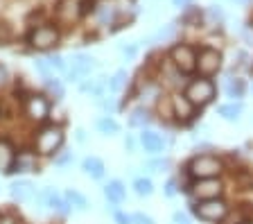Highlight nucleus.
Here are the masks:
<instances>
[{
    "label": "nucleus",
    "mask_w": 253,
    "mask_h": 224,
    "mask_svg": "<svg viewBox=\"0 0 253 224\" xmlns=\"http://www.w3.org/2000/svg\"><path fill=\"white\" fill-rule=\"evenodd\" d=\"M34 206H39V211H50V213L61 215V218H68V215L73 213V208L66 202L63 192H59L57 188H52V186H45L37 192Z\"/></svg>",
    "instance_id": "9d476101"
},
{
    "label": "nucleus",
    "mask_w": 253,
    "mask_h": 224,
    "mask_svg": "<svg viewBox=\"0 0 253 224\" xmlns=\"http://www.w3.org/2000/svg\"><path fill=\"white\" fill-rule=\"evenodd\" d=\"M97 104H100V109L104 111L102 116H116V113L122 109V104L118 102V95H106V97H102Z\"/></svg>",
    "instance_id": "f704fd0d"
},
{
    "label": "nucleus",
    "mask_w": 253,
    "mask_h": 224,
    "mask_svg": "<svg viewBox=\"0 0 253 224\" xmlns=\"http://www.w3.org/2000/svg\"><path fill=\"white\" fill-rule=\"evenodd\" d=\"M154 109L145 107V104H133L131 109H129V113H126V125L131 129H149L154 125Z\"/></svg>",
    "instance_id": "a211bd4d"
},
{
    "label": "nucleus",
    "mask_w": 253,
    "mask_h": 224,
    "mask_svg": "<svg viewBox=\"0 0 253 224\" xmlns=\"http://www.w3.org/2000/svg\"><path fill=\"white\" fill-rule=\"evenodd\" d=\"M172 5H174V7H179V9L183 11V9H188V7L192 5V0H172Z\"/></svg>",
    "instance_id": "8fccbe9b"
},
{
    "label": "nucleus",
    "mask_w": 253,
    "mask_h": 224,
    "mask_svg": "<svg viewBox=\"0 0 253 224\" xmlns=\"http://www.w3.org/2000/svg\"><path fill=\"white\" fill-rule=\"evenodd\" d=\"M174 168V161L169 156L161 154V156H147V161H142V172L147 177H156V175H169Z\"/></svg>",
    "instance_id": "4be33fe9"
},
{
    "label": "nucleus",
    "mask_w": 253,
    "mask_h": 224,
    "mask_svg": "<svg viewBox=\"0 0 253 224\" xmlns=\"http://www.w3.org/2000/svg\"><path fill=\"white\" fill-rule=\"evenodd\" d=\"M231 208L233 206L226 197H217V199H206V202H190L188 213L204 224H219L231 213Z\"/></svg>",
    "instance_id": "39448f33"
},
{
    "label": "nucleus",
    "mask_w": 253,
    "mask_h": 224,
    "mask_svg": "<svg viewBox=\"0 0 253 224\" xmlns=\"http://www.w3.org/2000/svg\"><path fill=\"white\" fill-rule=\"evenodd\" d=\"M61 41V32L54 25H34L27 32V45L34 50H52Z\"/></svg>",
    "instance_id": "ddd939ff"
},
{
    "label": "nucleus",
    "mask_w": 253,
    "mask_h": 224,
    "mask_svg": "<svg viewBox=\"0 0 253 224\" xmlns=\"http://www.w3.org/2000/svg\"><path fill=\"white\" fill-rule=\"evenodd\" d=\"M244 224H253V218H249V220H247V222H244Z\"/></svg>",
    "instance_id": "603ef678"
},
{
    "label": "nucleus",
    "mask_w": 253,
    "mask_h": 224,
    "mask_svg": "<svg viewBox=\"0 0 253 224\" xmlns=\"http://www.w3.org/2000/svg\"><path fill=\"white\" fill-rule=\"evenodd\" d=\"M39 159H41V156H37L32 149H27V152H18L14 166L9 168L7 175H27V172H39L41 170V168H39Z\"/></svg>",
    "instance_id": "412c9836"
},
{
    "label": "nucleus",
    "mask_w": 253,
    "mask_h": 224,
    "mask_svg": "<svg viewBox=\"0 0 253 224\" xmlns=\"http://www.w3.org/2000/svg\"><path fill=\"white\" fill-rule=\"evenodd\" d=\"M120 52H122V57H125L126 61H131V59H136V54H138V45H136V43H129V45H122V48H120Z\"/></svg>",
    "instance_id": "c03bdc74"
},
{
    "label": "nucleus",
    "mask_w": 253,
    "mask_h": 224,
    "mask_svg": "<svg viewBox=\"0 0 253 224\" xmlns=\"http://www.w3.org/2000/svg\"><path fill=\"white\" fill-rule=\"evenodd\" d=\"M131 190H133V195H136V197H140V199H149V197L154 195V192H156V186H154L152 177H147V175H138V177H133Z\"/></svg>",
    "instance_id": "393cba45"
},
{
    "label": "nucleus",
    "mask_w": 253,
    "mask_h": 224,
    "mask_svg": "<svg viewBox=\"0 0 253 224\" xmlns=\"http://www.w3.org/2000/svg\"><path fill=\"white\" fill-rule=\"evenodd\" d=\"M168 59L188 77L197 75V45H192V43H185V41L172 43L168 50Z\"/></svg>",
    "instance_id": "0eeeda50"
},
{
    "label": "nucleus",
    "mask_w": 253,
    "mask_h": 224,
    "mask_svg": "<svg viewBox=\"0 0 253 224\" xmlns=\"http://www.w3.org/2000/svg\"><path fill=\"white\" fill-rule=\"evenodd\" d=\"M52 161H54V166L57 168H66V166H70V163L75 161V152H70V149L63 147L61 152H57V154L52 156Z\"/></svg>",
    "instance_id": "4c0bfd02"
},
{
    "label": "nucleus",
    "mask_w": 253,
    "mask_h": 224,
    "mask_svg": "<svg viewBox=\"0 0 253 224\" xmlns=\"http://www.w3.org/2000/svg\"><path fill=\"white\" fill-rule=\"evenodd\" d=\"M176 34H179V27L176 23H169V25H163L156 34H152L149 43H176Z\"/></svg>",
    "instance_id": "2f4dec72"
},
{
    "label": "nucleus",
    "mask_w": 253,
    "mask_h": 224,
    "mask_svg": "<svg viewBox=\"0 0 253 224\" xmlns=\"http://www.w3.org/2000/svg\"><path fill=\"white\" fill-rule=\"evenodd\" d=\"M181 192L188 195L190 202H206L226 195V179H183L181 177Z\"/></svg>",
    "instance_id": "7ed1b4c3"
},
{
    "label": "nucleus",
    "mask_w": 253,
    "mask_h": 224,
    "mask_svg": "<svg viewBox=\"0 0 253 224\" xmlns=\"http://www.w3.org/2000/svg\"><path fill=\"white\" fill-rule=\"evenodd\" d=\"M66 143V134L63 127L59 123H43L34 129V136H32V152L41 159H52L57 152L63 149Z\"/></svg>",
    "instance_id": "f03ea898"
},
{
    "label": "nucleus",
    "mask_w": 253,
    "mask_h": 224,
    "mask_svg": "<svg viewBox=\"0 0 253 224\" xmlns=\"http://www.w3.org/2000/svg\"><path fill=\"white\" fill-rule=\"evenodd\" d=\"M217 116H219L224 123H231V125L240 123L244 116V102H231V100L221 102L219 107H217Z\"/></svg>",
    "instance_id": "b1692460"
},
{
    "label": "nucleus",
    "mask_w": 253,
    "mask_h": 224,
    "mask_svg": "<svg viewBox=\"0 0 253 224\" xmlns=\"http://www.w3.org/2000/svg\"><path fill=\"white\" fill-rule=\"evenodd\" d=\"M221 70H224V54H221V50L212 48V45L197 48V75L199 77L215 80L217 75H221Z\"/></svg>",
    "instance_id": "9b49d317"
},
{
    "label": "nucleus",
    "mask_w": 253,
    "mask_h": 224,
    "mask_svg": "<svg viewBox=\"0 0 253 224\" xmlns=\"http://www.w3.org/2000/svg\"><path fill=\"white\" fill-rule=\"evenodd\" d=\"M133 218V224H156V220L152 218V215L142 213V211H136V213H131Z\"/></svg>",
    "instance_id": "37998d69"
},
{
    "label": "nucleus",
    "mask_w": 253,
    "mask_h": 224,
    "mask_svg": "<svg viewBox=\"0 0 253 224\" xmlns=\"http://www.w3.org/2000/svg\"><path fill=\"white\" fill-rule=\"evenodd\" d=\"M95 16H97L100 25H113L118 18V9L113 5H100L95 7Z\"/></svg>",
    "instance_id": "473e14b6"
},
{
    "label": "nucleus",
    "mask_w": 253,
    "mask_h": 224,
    "mask_svg": "<svg viewBox=\"0 0 253 224\" xmlns=\"http://www.w3.org/2000/svg\"><path fill=\"white\" fill-rule=\"evenodd\" d=\"M219 91H224V95L231 102H244V97H247V93H249V84L235 70H228L219 84Z\"/></svg>",
    "instance_id": "dca6fc26"
},
{
    "label": "nucleus",
    "mask_w": 253,
    "mask_h": 224,
    "mask_svg": "<svg viewBox=\"0 0 253 224\" xmlns=\"http://www.w3.org/2000/svg\"><path fill=\"white\" fill-rule=\"evenodd\" d=\"M165 93L168 91H165L154 77H147L142 84H138L136 89H133V97L138 100V104H145V107H149V109H156V104L165 97Z\"/></svg>",
    "instance_id": "2eb2a0df"
},
{
    "label": "nucleus",
    "mask_w": 253,
    "mask_h": 224,
    "mask_svg": "<svg viewBox=\"0 0 253 224\" xmlns=\"http://www.w3.org/2000/svg\"><path fill=\"white\" fill-rule=\"evenodd\" d=\"M47 64H50V68L54 70V73H68V61H66V59L61 57V54L59 52H52V54H47Z\"/></svg>",
    "instance_id": "e433bc0d"
},
{
    "label": "nucleus",
    "mask_w": 253,
    "mask_h": 224,
    "mask_svg": "<svg viewBox=\"0 0 253 224\" xmlns=\"http://www.w3.org/2000/svg\"><path fill=\"white\" fill-rule=\"evenodd\" d=\"M43 89H45V95L50 97V100H61L63 95H66V84H63V80H59V77H54V75H50V77H43Z\"/></svg>",
    "instance_id": "c85d7f7f"
},
{
    "label": "nucleus",
    "mask_w": 253,
    "mask_h": 224,
    "mask_svg": "<svg viewBox=\"0 0 253 224\" xmlns=\"http://www.w3.org/2000/svg\"><path fill=\"white\" fill-rule=\"evenodd\" d=\"M154 80L158 82V84L163 86L168 93H179V91H183L185 89V84H188V75H183L176 66L169 61L168 57H163L161 61L156 64V70H154V75H152Z\"/></svg>",
    "instance_id": "423d86ee"
},
{
    "label": "nucleus",
    "mask_w": 253,
    "mask_h": 224,
    "mask_svg": "<svg viewBox=\"0 0 253 224\" xmlns=\"http://www.w3.org/2000/svg\"><path fill=\"white\" fill-rule=\"evenodd\" d=\"M169 102H172V120L174 127H192L201 118V111L183 95V91L169 93Z\"/></svg>",
    "instance_id": "1a4fd4ad"
},
{
    "label": "nucleus",
    "mask_w": 253,
    "mask_h": 224,
    "mask_svg": "<svg viewBox=\"0 0 253 224\" xmlns=\"http://www.w3.org/2000/svg\"><path fill=\"white\" fill-rule=\"evenodd\" d=\"M75 140H77L79 145H84L86 140H88V136H86V132H84V129H82V127H79L77 132H75Z\"/></svg>",
    "instance_id": "09e8293b"
},
{
    "label": "nucleus",
    "mask_w": 253,
    "mask_h": 224,
    "mask_svg": "<svg viewBox=\"0 0 253 224\" xmlns=\"http://www.w3.org/2000/svg\"><path fill=\"white\" fill-rule=\"evenodd\" d=\"M249 218H253V208H249V204H240V206L231 208V213L219 224H244Z\"/></svg>",
    "instance_id": "7c9ffc66"
},
{
    "label": "nucleus",
    "mask_w": 253,
    "mask_h": 224,
    "mask_svg": "<svg viewBox=\"0 0 253 224\" xmlns=\"http://www.w3.org/2000/svg\"><path fill=\"white\" fill-rule=\"evenodd\" d=\"M228 172V159L217 152H195L183 163V179H217L226 177Z\"/></svg>",
    "instance_id": "f257e3e1"
},
{
    "label": "nucleus",
    "mask_w": 253,
    "mask_h": 224,
    "mask_svg": "<svg viewBox=\"0 0 253 224\" xmlns=\"http://www.w3.org/2000/svg\"><path fill=\"white\" fill-rule=\"evenodd\" d=\"M16 156H18V152H16L14 143H11L9 138H0V170L5 172V175L9 172V168L14 166Z\"/></svg>",
    "instance_id": "bb28decb"
},
{
    "label": "nucleus",
    "mask_w": 253,
    "mask_h": 224,
    "mask_svg": "<svg viewBox=\"0 0 253 224\" xmlns=\"http://www.w3.org/2000/svg\"><path fill=\"white\" fill-rule=\"evenodd\" d=\"M95 68H97L95 57H90L88 52H75L73 57H70V61H68V73H66V80L79 84V82H84L86 77H90V75L95 73Z\"/></svg>",
    "instance_id": "4468645a"
},
{
    "label": "nucleus",
    "mask_w": 253,
    "mask_h": 224,
    "mask_svg": "<svg viewBox=\"0 0 253 224\" xmlns=\"http://www.w3.org/2000/svg\"><path fill=\"white\" fill-rule=\"evenodd\" d=\"M102 195H104L106 204H109L111 211H113V208H120L122 204L126 202L129 190H126V183L122 181V179H109V181L104 183V188H102Z\"/></svg>",
    "instance_id": "f3484780"
},
{
    "label": "nucleus",
    "mask_w": 253,
    "mask_h": 224,
    "mask_svg": "<svg viewBox=\"0 0 253 224\" xmlns=\"http://www.w3.org/2000/svg\"><path fill=\"white\" fill-rule=\"evenodd\" d=\"M138 134H126L125 136V149H126V154H136L138 152Z\"/></svg>",
    "instance_id": "58836bf2"
},
{
    "label": "nucleus",
    "mask_w": 253,
    "mask_h": 224,
    "mask_svg": "<svg viewBox=\"0 0 253 224\" xmlns=\"http://www.w3.org/2000/svg\"><path fill=\"white\" fill-rule=\"evenodd\" d=\"M63 197H66V202L70 204V208L77 211V213H86L90 208L88 197H86L82 190H77V188H66V190H63Z\"/></svg>",
    "instance_id": "a878e982"
},
{
    "label": "nucleus",
    "mask_w": 253,
    "mask_h": 224,
    "mask_svg": "<svg viewBox=\"0 0 253 224\" xmlns=\"http://www.w3.org/2000/svg\"><path fill=\"white\" fill-rule=\"evenodd\" d=\"M183 224H192V222H183Z\"/></svg>",
    "instance_id": "5fc2aeb1"
},
{
    "label": "nucleus",
    "mask_w": 253,
    "mask_h": 224,
    "mask_svg": "<svg viewBox=\"0 0 253 224\" xmlns=\"http://www.w3.org/2000/svg\"><path fill=\"white\" fill-rule=\"evenodd\" d=\"M201 18H204V11H201L199 7H192V5H190L188 9H183L179 23H183V25H199Z\"/></svg>",
    "instance_id": "c9c22d12"
},
{
    "label": "nucleus",
    "mask_w": 253,
    "mask_h": 224,
    "mask_svg": "<svg viewBox=\"0 0 253 224\" xmlns=\"http://www.w3.org/2000/svg\"><path fill=\"white\" fill-rule=\"evenodd\" d=\"M231 2H237V5H249L251 0H231Z\"/></svg>",
    "instance_id": "3c124183"
},
{
    "label": "nucleus",
    "mask_w": 253,
    "mask_h": 224,
    "mask_svg": "<svg viewBox=\"0 0 253 224\" xmlns=\"http://www.w3.org/2000/svg\"><path fill=\"white\" fill-rule=\"evenodd\" d=\"M7 84H9V70H7L5 66L0 64V91H2Z\"/></svg>",
    "instance_id": "49530a36"
},
{
    "label": "nucleus",
    "mask_w": 253,
    "mask_h": 224,
    "mask_svg": "<svg viewBox=\"0 0 253 224\" xmlns=\"http://www.w3.org/2000/svg\"><path fill=\"white\" fill-rule=\"evenodd\" d=\"M208 16L212 18V23L221 25V23H224V18H226V14H224V9H221L219 5H211V7H208Z\"/></svg>",
    "instance_id": "a19ab883"
},
{
    "label": "nucleus",
    "mask_w": 253,
    "mask_h": 224,
    "mask_svg": "<svg viewBox=\"0 0 253 224\" xmlns=\"http://www.w3.org/2000/svg\"><path fill=\"white\" fill-rule=\"evenodd\" d=\"M0 224H21L14 213H0Z\"/></svg>",
    "instance_id": "de8ad7c7"
},
{
    "label": "nucleus",
    "mask_w": 253,
    "mask_h": 224,
    "mask_svg": "<svg viewBox=\"0 0 253 224\" xmlns=\"http://www.w3.org/2000/svg\"><path fill=\"white\" fill-rule=\"evenodd\" d=\"M79 91L88 93L95 102H100L102 97L109 95V77L97 75V77H86L84 82H79Z\"/></svg>",
    "instance_id": "aec40b11"
},
{
    "label": "nucleus",
    "mask_w": 253,
    "mask_h": 224,
    "mask_svg": "<svg viewBox=\"0 0 253 224\" xmlns=\"http://www.w3.org/2000/svg\"><path fill=\"white\" fill-rule=\"evenodd\" d=\"M34 68H37L39 73L43 75V77H50V75H54V70L50 68V64H47V59H45V57H39L37 61H34Z\"/></svg>",
    "instance_id": "79ce46f5"
},
{
    "label": "nucleus",
    "mask_w": 253,
    "mask_h": 224,
    "mask_svg": "<svg viewBox=\"0 0 253 224\" xmlns=\"http://www.w3.org/2000/svg\"><path fill=\"white\" fill-rule=\"evenodd\" d=\"M249 91H251V93H253V82H251V86H249Z\"/></svg>",
    "instance_id": "864d4df0"
},
{
    "label": "nucleus",
    "mask_w": 253,
    "mask_h": 224,
    "mask_svg": "<svg viewBox=\"0 0 253 224\" xmlns=\"http://www.w3.org/2000/svg\"><path fill=\"white\" fill-rule=\"evenodd\" d=\"M176 195H181V177L176 175H169L163 183V197L174 199Z\"/></svg>",
    "instance_id": "72a5a7b5"
},
{
    "label": "nucleus",
    "mask_w": 253,
    "mask_h": 224,
    "mask_svg": "<svg viewBox=\"0 0 253 224\" xmlns=\"http://www.w3.org/2000/svg\"><path fill=\"white\" fill-rule=\"evenodd\" d=\"M23 113L27 120L37 125L50 123V113H52V100L45 93H27L23 97Z\"/></svg>",
    "instance_id": "6e6552de"
},
{
    "label": "nucleus",
    "mask_w": 253,
    "mask_h": 224,
    "mask_svg": "<svg viewBox=\"0 0 253 224\" xmlns=\"http://www.w3.org/2000/svg\"><path fill=\"white\" fill-rule=\"evenodd\" d=\"M129 89V73L125 68L116 70L109 77V95H122Z\"/></svg>",
    "instance_id": "cd10ccee"
},
{
    "label": "nucleus",
    "mask_w": 253,
    "mask_h": 224,
    "mask_svg": "<svg viewBox=\"0 0 253 224\" xmlns=\"http://www.w3.org/2000/svg\"><path fill=\"white\" fill-rule=\"evenodd\" d=\"M138 145L147 156H161L168 152V147L172 145V136L161 134L156 129H140L138 132Z\"/></svg>",
    "instance_id": "f8f14e48"
},
{
    "label": "nucleus",
    "mask_w": 253,
    "mask_h": 224,
    "mask_svg": "<svg viewBox=\"0 0 253 224\" xmlns=\"http://www.w3.org/2000/svg\"><path fill=\"white\" fill-rule=\"evenodd\" d=\"M82 172H84L88 179H93V181H102L106 177V163L104 159H100V156H84L82 159Z\"/></svg>",
    "instance_id": "5701e85b"
},
{
    "label": "nucleus",
    "mask_w": 253,
    "mask_h": 224,
    "mask_svg": "<svg viewBox=\"0 0 253 224\" xmlns=\"http://www.w3.org/2000/svg\"><path fill=\"white\" fill-rule=\"evenodd\" d=\"M37 192H39L37 183L30 181V179H16V181H11V186H9V197L18 204L34 202Z\"/></svg>",
    "instance_id": "6ab92c4d"
},
{
    "label": "nucleus",
    "mask_w": 253,
    "mask_h": 224,
    "mask_svg": "<svg viewBox=\"0 0 253 224\" xmlns=\"http://www.w3.org/2000/svg\"><path fill=\"white\" fill-rule=\"evenodd\" d=\"M183 222H190V215L183 213V211H174L172 213V224H183Z\"/></svg>",
    "instance_id": "a18cd8bd"
},
{
    "label": "nucleus",
    "mask_w": 253,
    "mask_h": 224,
    "mask_svg": "<svg viewBox=\"0 0 253 224\" xmlns=\"http://www.w3.org/2000/svg\"><path fill=\"white\" fill-rule=\"evenodd\" d=\"M113 222L116 224H133L131 213H126L122 208H113Z\"/></svg>",
    "instance_id": "ea45409f"
},
{
    "label": "nucleus",
    "mask_w": 253,
    "mask_h": 224,
    "mask_svg": "<svg viewBox=\"0 0 253 224\" xmlns=\"http://www.w3.org/2000/svg\"><path fill=\"white\" fill-rule=\"evenodd\" d=\"M183 95L188 97L199 111H204L206 107L215 104L217 95H219V84H217L215 80H211V77H199V75H195V77H190L188 84H185Z\"/></svg>",
    "instance_id": "20e7f679"
},
{
    "label": "nucleus",
    "mask_w": 253,
    "mask_h": 224,
    "mask_svg": "<svg viewBox=\"0 0 253 224\" xmlns=\"http://www.w3.org/2000/svg\"><path fill=\"white\" fill-rule=\"evenodd\" d=\"M95 129L102 134V136H118L120 134V123H118L113 116H100L97 120H95Z\"/></svg>",
    "instance_id": "c756f323"
}]
</instances>
